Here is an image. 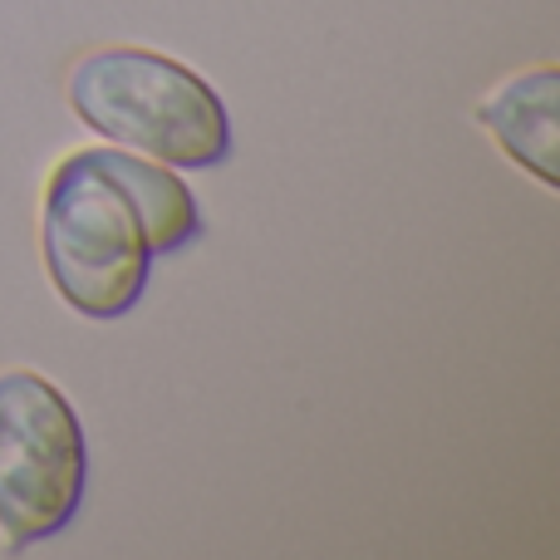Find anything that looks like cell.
<instances>
[{
	"instance_id": "cell-1",
	"label": "cell",
	"mask_w": 560,
	"mask_h": 560,
	"mask_svg": "<svg viewBox=\"0 0 560 560\" xmlns=\"http://www.w3.org/2000/svg\"><path fill=\"white\" fill-rule=\"evenodd\" d=\"M74 118L104 143L202 173L232 153L226 104L197 69L143 45H104L74 59L65 79Z\"/></svg>"
},
{
	"instance_id": "cell-4",
	"label": "cell",
	"mask_w": 560,
	"mask_h": 560,
	"mask_svg": "<svg viewBox=\"0 0 560 560\" xmlns=\"http://www.w3.org/2000/svg\"><path fill=\"white\" fill-rule=\"evenodd\" d=\"M556 108H560V74L556 65H532L522 74L502 79L492 94L477 104V124L497 138L516 167L536 177L541 187H560V133H556Z\"/></svg>"
},
{
	"instance_id": "cell-5",
	"label": "cell",
	"mask_w": 560,
	"mask_h": 560,
	"mask_svg": "<svg viewBox=\"0 0 560 560\" xmlns=\"http://www.w3.org/2000/svg\"><path fill=\"white\" fill-rule=\"evenodd\" d=\"M89 158H94L108 183L133 202L153 256H173L202 236V226H207L202 207H197L192 187L177 177V167L158 163V158H143V153H128V148H89Z\"/></svg>"
},
{
	"instance_id": "cell-3",
	"label": "cell",
	"mask_w": 560,
	"mask_h": 560,
	"mask_svg": "<svg viewBox=\"0 0 560 560\" xmlns=\"http://www.w3.org/2000/svg\"><path fill=\"white\" fill-rule=\"evenodd\" d=\"M89 492V438L74 404L35 369H0V541H55Z\"/></svg>"
},
{
	"instance_id": "cell-2",
	"label": "cell",
	"mask_w": 560,
	"mask_h": 560,
	"mask_svg": "<svg viewBox=\"0 0 560 560\" xmlns=\"http://www.w3.org/2000/svg\"><path fill=\"white\" fill-rule=\"evenodd\" d=\"M39 252L59 300L84 319H124L143 300L153 246L133 202L89 148L59 158L39 197Z\"/></svg>"
}]
</instances>
